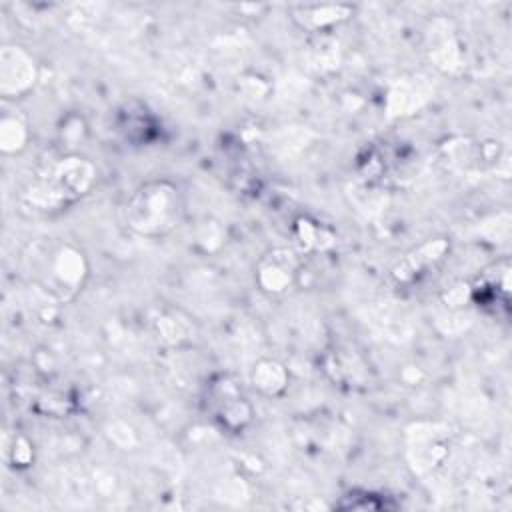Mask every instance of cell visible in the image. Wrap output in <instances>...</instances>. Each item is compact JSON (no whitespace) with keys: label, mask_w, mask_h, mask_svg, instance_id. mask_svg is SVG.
Returning a JSON list of instances; mask_svg holds the SVG:
<instances>
[{"label":"cell","mask_w":512,"mask_h":512,"mask_svg":"<svg viewBox=\"0 0 512 512\" xmlns=\"http://www.w3.org/2000/svg\"><path fill=\"white\" fill-rule=\"evenodd\" d=\"M208 404L214 418L232 432L242 430L252 418V408L242 396V390L228 378H220L218 384H212Z\"/></svg>","instance_id":"cell-1"},{"label":"cell","mask_w":512,"mask_h":512,"mask_svg":"<svg viewBox=\"0 0 512 512\" xmlns=\"http://www.w3.org/2000/svg\"><path fill=\"white\" fill-rule=\"evenodd\" d=\"M130 214L132 226L144 232H154L170 226V220L176 216V208L172 196L158 186L156 190H142L140 196L130 204Z\"/></svg>","instance_id":"cell-2"}]
</instances>
